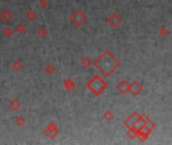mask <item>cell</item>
I'll use <instances>...</instances> for the list:
<instances>
[{"mask_svg":"<svg viewBox=\"0 0 172 145\" xmlns=\"http://www.w3.org/2000/svg\"><path fill=\"white\" fill-rule=\"evenodd\" d=\"M93 64L105 77H110L121 65L120 61L109 50L103 51Z\"/></svg>","mask_w":172,"mask_h":145,"instance_id":"obj_1","label":"cell"},{"mask_svg":"<svg viewBox=\"0 0 172 145\" xmlns=\"http://www.w3.org/2000/svg\"><path fill=\"white\" fill-rule=\"evenodd\" d=\"M86 87H87L89 91L93 93L95 96H100L103 92H105V90L107 88H108V84H107V82L101 77V76L97 74L86 84Z\"/></svg>","mask_w":172,"mask_h":145,"instance_id":"obj_2","label":"cell"},{"mask_svg":"<svg viewBox=\"0 0 172 145\" xmlns=\"http://www.w3.org/2000/svg\"><path fill=\"white\" fill-rule=\"evenodd\" d=\"M87 19H88L87 14L81 9H75L70 15L71 23L77 27H81L84 25V24L87 22Z\"/></svg>","mask_w":172,"mask_h":145,"instance_id":"obj_3","label":"cell"},{"mask_svg":"<svg viewBox=\"0 0 172 145\" xmlns=\"http://www.w3.org/2000/svg\"><path fill=\"white\" fill-rule=\"evenodd\" d=\"M58 133H60V128L54 122H49L44 129V134L50 139H53L54 137H57Z\"/></svg>","mask_w":172,"mask_h":145,"instance_id":"obj_4","label":"cell"},{"mask_svg":"<svg viewBox=\"0 0 172 145\" xmlns=\"http://www.w3.org/2000/svg\"><path fill=\"white\" fill-rule=\"evenodd\" d=\"M108 23L111 25L112 27H116L120 26V24L122 23V17L120 14H118L117 12H113L110 14V16L108 17Z\"/></svg>","mask_w":172,"mask_h":145,"instance_id":"obj_5","label":"cell"},{"mask_svg":"<svg viewBox=\"0 0 172 145\" xmlns=\"http://www.w3.org/2000/svg\"><path fill=\"white\" fill-rule=\"evenodd\" d=\"M142 91H143V86L141 85L139 82L134 81V82L130 83V84H129L128 92L131 93L133 96H138Z\"/></svg>","mask_w":172,"mask_h":145,"instance_id":"obj_6","label":"cell"},{"mask_svg":"<svg viewBox=\"0 0 172 145\" xmlns=\"http://www.w3.org/2000/svg\"><path fill=\"white\" fill-rule=\"evenodd\" d=\"M13 16H14L13 12L10 11L8 8H4L0 11V20L3 23H8L10 20H12Z\"/></svg>","mask_w":172,"mask_h":145,"instance_id":"obj_7","label":"cell"},{"mask_svg":"<svg viewBox=\"0 0 172 145\" xmlns=\"http://www.w3.org/2000/svg\"><path fill=\"white\" fill-rule=\"evenodd\" d=\"M139 118H140V114L138 112H134V113H132L131 116L128 117V118L124 121V125H125L128 129L132 128V127L134 126V124L136 123V121Z\"/></svg>","mask_w":172,"mask_h":145,"instance_id":"obj_8","label":"cell"},{"mask_svg":"<svg viewBox=\"0 0 172 145\" xmlns=\"http://www.w3.org/2000/svg\"><path fill=\"white\" fill-rule=\"evenodd\" d=\"M151 132H152V130L148 128L146 125H144L141 129H139L138 131H136V134H137V137H138L139 139L144 141L145 139H147L148 136L151 134Z\"/></svg>","mask_w":172,"mask_h":145,"instance_id":"obj_9","label":"cell"},{"mask_svg":"<svg viewBox=\"0 0 172 145\" xmlns=\"http://www.w3.org/2000/svg\"><path fill=\"white\" fill-rule=\"evenodd\" d=\"M128 87H129V83H127L125 80L120 81L117 85V90L122 93V94H127L128 93Z\"/></svg>","mask_w":172,"mask_h":145,"instance_id":"obj_10","label":"cell"},{"mask_svg":"<svg viewBox=\"0 0 172 145\" xmlns=\"http://www.w3.org/2000/svg\"><path fill=\"white\" fill-rule=\"evenodd\" d=\"M64 89H66L68 92H73L74 89L75 88V83L74 82L73 79L68 78L64 82Z\"/></svg>","mask_w":172,"mask_h":145,"instance_id":"obj_11","label":"cell"},{"mask_svg":"<svg viewBox=\"0 0 172 145\" xmlns=\"http://www.w3.org/2000/svg\"><path fill=\"white\" fill-rule=\"evenodd\" d=\"M20 107H21V103L17 98L12 99L11 101L9 103V109L11 110V111H17V110L20 109Z\"/></svg>","mask_w":172,"mask_h":145,"instance_id":"obj_12","label":"cell"},{"mask_svg":"<svg viewBox=\"0 0 172 145\" xmlns=\"http://www.w3.org/2000/svg\"><path fill=\"white\" fill-rule=\"evenodd\" d=\"M24 16H25V18L28 20V21H34V20L36 19V17H37V13L34 11L33 9H28L27 10V11H25V13H24Z\"/></svg>","mask_w":172,"mask_h":145,"instance_id":"obj_13","label":"cell"},{"mask_svg":"<svg viewBox=\"0 0 172 145\" xmlns=\"http://www.w3.org/2000/svg\"><path fill=\"white\" fill-rule=\"evenodd\" d=\"M11 68H12V70H14L15 72L21 70V69L23 68L22 61H20V60H15V61L11 64Z\"/></svg>","mask_w":172,"mask_h":145,"instance_id":"obj_14","label":"cell"},{"mask_svg":"<svg viewBox=\"0 0 172 145\" xmlns=\"http://www.w3.org/2000/svg\"><path fill=\"white\" fill-rule=\"evenodd\" d=\"M25 123H26L25 117H23V116H17V117H16V119H15V124H16V125L18 126V127L24 126Z\"/></svg>","mask_w":172,"mask_h":145,"instance_id":"obj_15","label":"cell"},{"mask_svg":"<svg viewBox=\"0 0 172 145\" xmlns=\"http://www.w3.org/2000/svg\"><path fill=\"white\" fill-rule=\"evenodd\" d=\"M159 33H160V35L162 36V37H166L169 35V33H170V30L168 29V27L166 25H162L160 27V30H159Z\"/></svg>","mask_w":172,"mask_h":145,"instance_id":"obj_16","label":"cell"},{"mask_svg":"<svg viewBox=\"0 0 172 145\" xmlns=\"http://www.w3.org/2000/svg\"><path fill=\"white\" fill-rule=\"evenodd\" d=\"M26 30H27V27L25 24H23V23H19V24H17L16 25V32L20 33V34H24L26 32Z\"/></svg>","mask_w":172,"mask_h":145,"instance_id":"obj_17","label":"cell"},{"mask_svg":"<svg viewBox=\"0 0 172 145\" xmlns=\"http://www.w3.org/2000/svg\"><path fill=\"white\" fill-rule=\"evenodd\" d=\"M92 65H93V61H92V60L89 57H85L82 60V65L84 68H89Z\"/></svg>","mask_w":172,"mask_h":145,"instance_id":"obj_18","label":"cell"},{"mask_svg":"<svg viewBox=\"0 0 172 145\" xmlns=\"http://www.w3.org/2000/svg\"><path fill=\"white\" fill-rule=\"evenodd\" d=\"M37 35L41 37V39H44V37L47 35V29L43 26L39 27L38 30H37Z\"/></svg>","mask_w":172,"mask_h":145,"instance_id":"obj_19","label":"cell"},{"mask_svg":"<svg viewBox=\"0 0 172 145\" xmlns=\"http://www.w3.org/2000/svg\"><path fill=\"white\" fill-rule=\"evenodd\" d=\"M44 71L47 75H53L54 72H56V68H54L53 65H46V68H44Z\"/></svg>","mask_w":172,"mask_h":145,"instance_id":"obj_20","label":"cell"},{"mask_svg":"<svg viewBox=\"0 0 172 145\" xmlns=\"http://www.w3.org/2000/svg\"><path fill=\"white\" fill-rule=\"evenodd\" d=\"M13 32H14V30H13V28H11L10 26H6L4 30H3V33H4V35L6 37H11L13 35Z\"/></svg>","mask_w":172,"mask_h":145,"instance_id":"obj_21","label":"cell"},{"mask_svg":"<svg viewBox=\"0 0 172 145\" xmlns=\"http://www.w3.org/2000/svg\"><path fill=\"white\" fill-rule=\"evenodd\" d=\"M103 117H104L105 120L110 121V120H112L113 118H114V114H113L112 111H110V110H107V111L104 113V115H103Z\"/></svg>","mask_w":172,"mask_h":145,"instance_id":"obj_22","label":"cell"},{"mask_svg":"<svg viewBox=\"0 0 172 145\" xmlns=\"http://www.w3.org/2000/svg\"><path fill=\"white\" fill-rule=\"evenodd\" d=\"M127 136L129 138H131V139H134V138L137 137V134H136V131L134 130L133 128H130L128 130V132H127Z\"/></svg>","mask_w":172,"mask_h":145,"instance_id":"obj_23","label":"cell"},{"mask_svg":"<svg viewBox=\"0 0 172 145\" xmlns=\"http://www.w3.org/2000/svg\"><path fill=\"white\" fill-rule=\"evenodd\" d=\"M49 0H39V6L41 8L46 9L49 8Z\"/></svg>","mask_w":172,"mask_h":145,"instance_id":"obj_24","label":"cell"}]
</instances>
